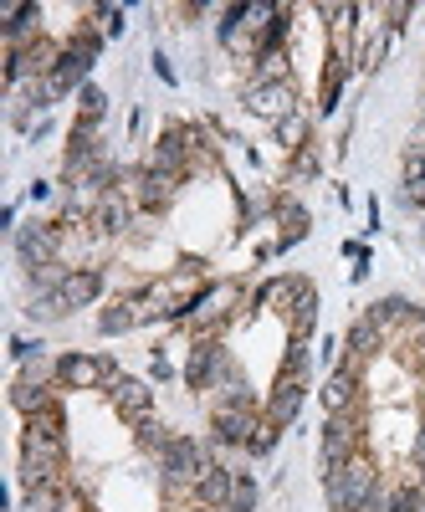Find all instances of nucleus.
<instances>
[{
	"mask_svg": "<svg viewBox=\"0 0 425 512\" xmlns=\"http://www.w3.org/2000/svg\"><path fill=\"white\" fill-rule=\"evenodd\" d=\"M323 492H328V507H333V512H359V507L379 492V472H374V461H369L364 451H359V456H349L333 477H323Z\"/></svg>",
	"mask_w": 425,
	"mask_h": 512,
	"instance_id": "f257e3e1",
	"label": "nucleus"
},
{
	"mask_svg": "<svg viewBox=\"0 0 425 512\" xmlns=\"http://www.w3.org/2000/svg\"><path fill=\"white\" fill-rule=\"evenodd\" d=\"M67 461L62 436H41V431H21V487H41V482H57Z\"/></svg>",
	"mask_w": 425,
	"mask_h": 512,
	"instance_id": "f03ea898",
	"label": "nucleus"
},
{
	"mask_svg": "<svg viewBox=\"0 0 425 512\" xmlns=\"http://www.w3.org/2000/svg\"><path fill=\"white\" fill-rule=\"evenodd\" d=\"M159 466H164V482L169 487H195L210 466V446L205 441H190V436H175L164 451H159Z\"/></svg>",
	"mask_w": 425,
	"mask_h": 512,
	"instance_id": "7ed1b4c3",
	"label": "nucleus"
},
{
	"mask_svg": "<svg viewBox=\"0 0 425 512\" xmlns=\"http://www.w3.org/2000/svg\"><path fill=\"white\" fill-rule=\"evenodd\" d=\"M118 364L103 354H62L57 359V384L62 390H98V384H118Z\"/></svg>",
	"mask_w": 425,
	"mask_h": 512,
	"instance_id": "20e7f679",
	"label": "nucleus"
},
{
	"mask_svg": "<svg viewBox=\"0 0 425 512\" xmlns=\"http://www.w3.org/2000/svg\"><path fill=\"white\" fill-rule=\"evenodd\" d=\"M231 303H241V287L236 282H216V287H200L195 303L185 308L180 323H195V328H216L231 318Z\"/></svg>",
	"mask_w": 425,
	"mask_h": 512,
	"instance_id": "39448f33",
	"label": "nucleus"
},
{
	"mask_svg": "<svg viewBox=\"0 0 425 512\" xmlns=\"http://www.w3.org/2000/svg\"><path fill=\"white\" fill-rule=\"evenodd\" d=\"M246 108L257 113V118H267V123H282V118H292L297 113V93H292V82L282 77V82H251L246 88Z\"/></svg>",
	"mask_w": 425,
	"mask_h": 512,
	"instance_id": "423d86ee",
	"label": "nucleus"
},
{
	"mask_svg": "<svg viewBox=\"0 0 425 512\" xmlns=\"http://www.w3.org/2000/svg\"><path fill=\"white\" fill-rule=\"evenodd\" d=\"M113 410L129 420V425H144V420L154 415V390H149L144 379H129V374H123V379L113 384Z\"/></svg>",
	"mask_w": 425,
	"mask_h": 512,
	"instance_id": "0eeeda50",
	"label": "nucleus"
},
{
	"mask_svg": "<svg viewBox=\"0 0 425 512\" xmlns=\"http://www.w3.org/2000/svg\"><path fill=\"white\" fill-rule=\"evenodd\" d=\"M210 420H216V436L226 446H246L251 436L262 431V420H257V410H251V405H216V415H210Z\"/></svg>",
	"mask_w": 425,
	"mask_h": 512,
	"instance_id": "6e6552de",
	"label": "nucleus"
},
{
	"mask_svg": "<svg viewBox=\"0 0 425 512\" xmlns=\"http://www.w3.org/2000/svg\"><path fill=\"white\" fill-rule=\"evenodd\" d=\"M323 410L328 415H344V410H354V400H359V369L354 364H338L328 379H323Z\"/></svg>",
	"mask_w": 425,
	"mask_h": 512,
	"instance_id": "1a4fd4ad",
	"label": "nucleus"
},
{
	"mask_svg": "<svg viewBox=\"0 0 425 512\" xmlns=\"http://www.w3.org/2000/svg\"><path fill=\"white\" fill-rule=\"evenodd\" d=\"M16 251H21V262H26L31 272L52 267V256H57V231H52V226H21V231H16Z\"/></svg>",
	"mask_w": 425,
	"mask_h": 512,
	"instance_id": "9d476101",
	"label": "nucleus"
},
{
	"mask_svg": "<svg viewBox=\"0 0 425 512\" xmlns=\"http://www.w3.org/2000/svg\"><path fill=\"white\" fill-rule=\"evenodd\" d=\"M98 292H103V272H98V267H72V272L62 277V287H57V297L67 303V313L88 308Z\"/></svg>",
	"mask_w": 425,
	"mask_h": 512,
	"instance_id": "9b49d317",
	"label": "nucleus"
},
{
	"mask_svg": "<svg viewBox=\"0 0 425 512\" xmlns=\"http://www.w3.org/2000/svg\"><path fill=\"white\" fill-rule=\"evenodd\" d=\"M221 364H226V349L210 344V338H200L195 354H190V369H185V384H190V390H210L216 374H221Z\"/></svg>",
	"mask_w": 425,
	"mask_h": 512,
	"instance_id": "f8f14e48",
	"label": "nucleus"
},
{
	"mask_svg": "<svg viewBox=\"0 0 425 512\" xmlns=\"http://www.w3.org/2000/svg\"><path fill=\"white\" fill-rule=\"evenodd\" d=\"M303 379L308 374H282L277 390H272V405H267V420L272 425H292L297 410H303Z\"/></svg>",
	"mask_w": 425,
	"mask_h": 512,
	"instance_id": "ddd939ff",
	"label": "nucleus"
},
{
	"mask_svg": "<svg viewBox=\"0 0 425 512\" xmlns=\"http://www.w3.org/2000/svg\"><path fill=\"white\" fill-rule=\"evenodd\" d=\"M175 180H180V175H169V169H154V164H149L144 175L134 180V200H139L144 210H164L169 200H175Z\"/></svg>",
	"mask_w": 425,
	"mask_h": 512,
	"instance_id": "4468645a",
	"label": "nucleus"
},
{
	"mask_svg": "<svg viewBox=\"0 0 425 512\" xmlns=\"http://www.w3.org/2000/svg\"><path fill=\"white\" fill-rule=\"evenodd\" d=\"M231 492H236V472H231V466H221V461H210L205 477L195 482L200 507H231Z\"/></svg>",
	"mask_w": 425,
	"mask_h": 512,
	"instance_id": "2eb2a0df",
	"label": "nucleus"
},
{
	"mask_svg": "<svg viewBox=\"0 0 425 512\" xmlns=\"http://www.w3.org/2000/svg\"><path fill=\"white\" fill-rule=\"evenodd\" d=\"M185 149H190V128H164L154 144V169H169V175H185Z\"/></svg>",
	"mask_w": 425,
	"mask_h": 512,
	"instance_id": "dca6fc26",
	"label": "nucleus"
},
{
	"mask_svg": "<svg viewBox=\"0 0 425 512\" xmlns=\"http://www.w3.org/2000/svg\"><path fill=\"white\" fill-rule=\"evenodd\" d=\"M390 47H395V26L385 21V26H369V36L359 41V52H354V67L359 72H374L379 62L390 57Z\"/></svg>",
	"mask_w": 425,
	"mask_h": 512,
	"instance_id": "f3484780",
	"label": "nucleus"
},
{
	"mask_svg": "<svg viewBox=\"0 0 425 512\" xmlns=\"http://www.w3.org/2000/svg\"><path fill=\"white\" fill-rule=\"evenodd\" d=\"M0 21H6V36H11V52H21L26 41L36 36V21H41V6H0Z\"/></svg>",
	"mask_w": 425,
	"mask_h": 512,
	"instance_id": "a211bd4d",
	"label": "nucleus"
},
{
	"mask_svg": "<svg viewBox=\"0 0 425 512\" xmlns=\"http://www.w3.org/2000/svg\"><path fill=\"white\" fill-rule=\"evenodd\" d=\"M313 323H318V292H313V282H297V292H292V338L297 344L313 333Z\"/></svg>",
	"mask_w": 425,
	"mask_h": 512,
	"instance_id": "6ab92c4d",
	"label": "nucleus"
},
{
	"mask_svg": "<svg viewBox=\"0 0 425 512\" xmlns=\"http://www.w3.org/2000/svg\"><path fill=\"white\" fill-rule=\"evenodd\" d=\"M11 405L31 420V415H41V410H52L57 395H52V384H26V379H16V384H11Z\"/></svg>",
	"mask_w": 425,
	"mask_h": 512,
	"instance_id": "aec40b11",
	"label": "nucleus"
},
{
	"mask_svg": "<svg viewBox=\"0 0 425 512\" xmlns=\"http://www.w3.org/2000/svg\"><path fill=\"white\" fill-rule=\"evenodd\" d=\"M62 507H67V492L57 482H41V487L21 492V512H62Z\"/></svg>",
	"mask_w": 425,
	"mask_h": 512,
	"instance_id": "412c9836",
	"label": "nucleus"
},
{
	"mask_svg": "<svg viewBox=\"0 0 425 512\" xmlns=\"http://www.w3.org/2000/svg\"><path fill=\"white\" fill-rule=\"evenodd\" d=\"M379 338H385V328L369 323V318H359V323L349 328V338H344V349H349L354 359H369V354H379Z\"/></svg>",
	"mask_w": 425,
	"mask_h": 512,
	"instance_id": "4be33fe9",
	"label": "nucleus"
},
{
	"mask_svg": "<svg viewBox=\"0 0 425 512\" xmlns=\"http://www.w3.org/2000/svg\"><path fill=\"white\" fill-rule=\"evenodd\" d=\"M344 77H349V57H344V52H333V57H328V72H323V113H333V108H338Z\"/></svg>",
	"mask_w": 425,
	"mask_h": 512,
	"instance_id": "5701e85b",
	"label": "nucleus"
},
{
	"mask_svg": "<svg viewBox=\"0 0 425 512\" xmlns=\"http://www.w3.org/2000/svg\"><path fill=\"white\" fill-rule=\"evenodd\" d=\"M405 205H425V149L405 154Z\"/></svg>",
	"mask_w": 425,
	"mask_h": 512,
	"instance_id": "b1692460",
	"label": "nucleus"
},
{
	"mask_svg": "<svg viewBox=\"0 0 425 512\" xmlns=\"http://www.w3.org/2000/svg\"><path fill=\"white\" fill-rule=\"evenodd\" d=\"M103 231H123L129 226V200H123V190H108L103 205H98V216H93Z\"/></svg>",
	"mask_w": 425,
	"mask_h": 512,
	"instance_id": "393cba45",
	"label": "nucleus"
},
{
	"mask_svg": "<svg viewBox=\"0 0 425 512\" xmlns=\"http://www.w3.org/2000/svg\"><path fill=\"white\" fill-rule=\"evenodd\" d=\"M277 144H282V149H292V154H297V149H308V113H303V108H297L292 118H282V123H277Z\"/></svg>",
	"mask_w": 425,
	"mask_h": 512,
	"instance_id": "a878e982",
	"label": "nucleus"
},
{
	"mask_svg": "<svg viewBox=\"0 0 425 512\" xmlns=\"http://www.w3.org/2000/svg\"><path fill=\"white\" fill-rule=\"evenodd\" d=\"M26 313L36 318V323H52V318H67V303L57 292H31L26 297Z\"/></svg>",
	"mask_w": 425,
	"mask_h": 512,
	"instance_id": "bb28decb",
	"label": "nucleus"
},
{
	"mask_svg": "<svg viewBox=\"0 0 425 512\" xmlns=\"http://www.w3.org/2000/svg\"><path fill=\"white\" fill-rule=\"evenodd\" d=\"M21 379H26V384H52V379H57V359H52L47 349H36L31 359H21Z\"/></svg>",
	"mask_w": 425,
	"mask_h": 512,
	"instance_id": "cd10ccee",
	"label": "nucleus"
},
{
	"mask_svg": "<svg viewBox=\"0 0 425 512\" xmlns=\"http://www.w3.org/2000/svg\"><path fill=\"white\" fill-rule=\"evenodd\" d=\"M400 318H405V323L415 318V308L405 303V297H379V303L369 308V323H379V328H385V323H400Z\"/></svg>",
	"mask_w": 425,
	"mask_h": 512,
	"instance_id": "c85d7f7f",
	"label": "nucleus"
},
{
	"mask_svg": "<svg viewBox=\"0 0 425 512\" xmlns=\"http://www.w3.org/2000/svg\"><path fill=\"white\" fill-rule=\"evenodd\" d=\"M103 113H108V98H103V88H93V82H88V88H82V123H103Z\"/></svg>",
	"mask_w": 425,
	"mask_h": 512,
	"instance_id": "c756f323",
	"label": "nucleus"
},
{
	"mask_svg": "<svg viewBox=\"0 0 425 512\" xmlns=\"http://www.w3.org/2000/svg\"><path fill=\"white\" fill-rule=\"evenodd\" d=\"M282 221H287L282 246H292V241H303V236H308V210H303V205H287V210H282Z\"/></svg>",
	"mask_w": 425,
	"mask_h": 512,
	"instance_id": "7c9ffc66",
	"label": "nucleus"
},
{
	"mask_svg": "<svg viewBox=\"0 0 425 512\" xmlns=\"http://www.w3.org/2000/svg\"><path fill=\"white\" fill-rule=\"evenodd\" d=\"M251 507H257V482L236 472V492H231V507L226 512H251Z\"/></svg>",
	"mask_w": 425,
	"mask_h": 512,
	"instance_id": "2f4dec72",
	"label": "nucleus"
},
{
	"mask_svg": "<svg viewBox=\"0 0 425 512\" xmlns=\"http://www.w3.org/2000/svg\"><path fill=\"white\" fill-rule=\"evenodd\" d=\"M277 436H282V425H272V420H262V431H257V436H251V441H246V451H251V456H267V451L277 446Z\"/></svg>",
	"mask_w": 425,
	"mask_h": 512,
	"instance_id": "473e14b6",
	"label": "nucleus"
},
{
	"mask_svg": "<svg viewBox=\"0 0 425 512\" xmlns=\"http://www.w3.org/2000/svg\"><path fill=\"white\" fill-rule=\"evenodd\" d=\"M139 441H144L149 451H164V446H169V441H175V436H169V431H164V425H154V415H149V420L139 425Z\"/></svg>",
	"mask_w": 425,
	"mask_h": 512,
	"instance_id": "72a5a7b5",
	"label": "nucleus"
},
{
	"mask_svg": "<svg viewBox=\"0 0 425 512\" xmlns=\"http://www.w3.org/2000/svg\"><path fill=\"white\" fill-rule=\"evenodd\" d=\"M395 512H425V487H405V492H395Z\"/></svg>",
	"mask_w": 425,
	"mask_h": 512,
	"instance_id": "f704fd0d",
	"label": "nucleus"
},
{
	"mask_svg": "<svg viewBox=\"0 0 425 512\" xmlns=\"http://www.w3.org/2000/svg\"><path fill=\"white\" fill-rule=\"evenodd\" d=\"M359 512H395V497H390V492H374V497H369Z\"/></svg>",
	"mask_w": 425,
	"mask_h": 512,
	"instance_id": "c9c22d12",
	"label": "nucleus"
},
{
	"mask_svg": "<svg viewBox=\"0 0 425 512\" xmlns=\"http://www.w3.org/2000/svg\"><path fill=\"white\" fill-rule=\"evenodd\" d=\"M98 16L108 21V36H118V31H123V11H118V6H98Z\"/></svg>",
	"mask_w": 425,
	"mask_h": 512,
	"instance_id": "e433bc0d",
	"label": "nucleus"
},
{
	"mask_svg": "<svg viewBox=\"0 0 425 512\" xmlns=\"http://www.w3.org/2000/svg\"><path fill=\"white\" fill-rule=\"evenodd\" d=\"M410 338L425 349V313H415V318H410Z\"/></svg>",
	"mask_w": 425,
	"mask_h": 512,
	"instance_id": "4c0bfd02",
	"label": "nucleus"
},
{
	"mask_svg": "<svg viewBox=\"0 0 425 512\" xmlns=\"http://www.w3.org/2000/svg\"><path fill=\"white\" fill-rule=\"evenodd\" d=\"M154 72H159V77H164V82H175V67H169V57H164V52H159V57H154Z\"/></svg>",
	"mask_w": 425,
	"mask_h": 512,
	"instance_id": "58836bf2",
	"label": "nucleus"
},
{
	"mask_svg": "<svg viewBox=\"0 0 425 512\" xmlns=\"http://www.w3.org/2000/svg\"><path fill=\"white\" fill-rule=\"evenodd\" d=\"M31 200H36V205H41V200H52V185H47V180H36V185H31Z\"/></svg>",
	"mask_w": 425,
	"mask_h": 512,
	"instance_id": "ea45409f",
	"label": "nucleus"
},
{
	"mask_svg": "<svg viewBox=\"0 0 425 512\" xmlns=\"http://www.w3.org/2000/svg\"><path fill=\"white\" fill-rule=\"evenodd\" d=\"M415 461H420V466H425V431H420V436H415Z\"/></svg>",
	"mask_w": 425,
	"mask_h": 512,
	"instance_id": "a19ab883",
	"label": "nucleus"
},
{
	"mask_svg": "<svg viewBox=\"0 0 425 512\" xmlns=\"http://www.w3.org/2000/svg\"><path fill=\"white\" fill-rule=\"evenodd\" d=\"M62 512H77V497H67V507H62Z\"/></svg>",
	"mask_w": 425,
	"mask_h": 512,
	"instance_id": "79ce46f5",
	"label": "nucleus"
},
{
	"mask_svg": "<svg viewBox=\"0 0 425 512\" xmlns=\"http://www.w3.org/2000/svg\"><path fill=\"white\" fill-rule=\"evenodd\" d=\"M420 487H425V466H420Z\"/></svg>",
	"mask_w": 425,
	"mask_h": 512,
	"instance_id": "37998d69",
	"label": "nucleus"
},
{
	"mask_svg": "<svg viewBox=\"0 0 425 512\" xmlns=\"http://www.w3.org/2000/svg\"><path fill=\"white\" fill-rule=\"evenodd\" d=\"M420 364H425V359H420Z\"/></svg>",
	"mask_w": 425,
	"mask_h": 512,
	"instance_id": "c03bdc74",
	"label": "nucleus"
}]
</instances>
